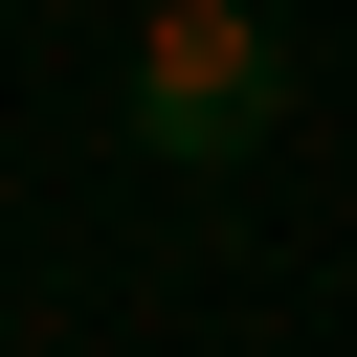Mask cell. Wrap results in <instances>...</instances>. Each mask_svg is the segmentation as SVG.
<instances>
[{
  "mask_svg": "<svg viewBox=\"0 0 357 357\" xmlns=\"http://www.w3.org/2000/svg\"><path fill=\"white\" fill-rule=\"evenodd\" d=\"M290 112V45L245 22V0H156V45H134V156H245Z\"/></svg>",
  "mask_w": 357,
  "mask_h": 357,
  "instance_id": "cell-1",
  "label": "cell"
}]
</instances>
